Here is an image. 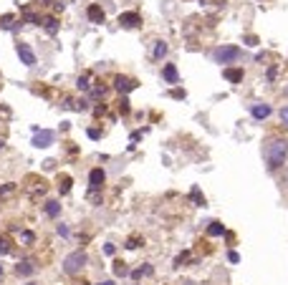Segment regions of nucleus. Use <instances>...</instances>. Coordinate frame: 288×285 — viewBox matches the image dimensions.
Listing matches in <instances>:
<instances>
[{
  "mask_svg": "<svg viewBox=\"0 0 288 285\" xmlns=\"http://www.w3.org/2000/svg\"><path fill=\"white\" fill-rule=\"evenodd\" d=\"M263 157H266V164L270 172L281 169L286 164V157H288V139L283 137H270L263 146Z\"/></svg>",
  "mask_w": 288,
  "mask_h": 285,
  "instance_id": "1",
  "label": "nucleus"
},
{
  "mask_svg": "<svg viewBox=\"0 0 288 285\" xmlns=\"http://www.w3.org/2000/svg\"><path fill=\"white\" fill-rule=\"evenodd\" d=\"M89 258H86V252L84 250H76L71 255H66V260H64V273L66 275H76V273H81V270L86 267Z\"/></svg>",
  "mask_w": 288,
  "mask_h": 285,
  "instance_id": "2",
  "label": "nucleus"
},
{
  "mask_svg": "<svg viewBox=\"0 0 288 285\" xmlns=\"http://www.w3.org/2000/svg\"><path fill=\"white\" fill-rule=\"evenodd\" d=\"M212 58H215L218 63H233L240 58V48L238 46H220L212 51Z\"/></svg>",
  "mask_w": 288,
  "mask_h": 285,
  "instance_id": "3",
  "label": "nucleus"
},
{
  "mask_svg": "<svg viewBox=\"0 0 288 285\" xmlns=\"http://www.w3.org/2000/svg\"><path fill=\"white\" fill-rule=\"evenodd\" d=\"M53 139H56V134L51 129H41V131H36V137H33V146L45 149V146L53 144Z\"/></svg>",
  "mask_w": 288,
  "mask_h": 285,
  "instance_id": "4",
  "label": "nucleus"
},
{
  "mask_svg": "<svg viewBox=\"0 0 288 285\" xmlns=\"http://www.w3.org/2000/svg\"><path fill=\"white\" fill-rule=\"evenodd\" d=\"M18 56H21V63H25L28 68L36 66V53H33V48H30L28 43H18Z\"/></svg>",
  "mask_w": 288,
  "mask_h": 285,
  "instance_id": "5",
  "label": "nucleus"
},
{
  "mask_svg": "<svg viewBox=\"0 0 288 285\" xmlns=\"http://www.w3.org/2000/svg\"><path fill=\"white\" fill-rule=\"evenodd\" d=\"M114 88L119 94H127V91H134L136 88V81L134 79H127V76H116L114 79Z\"/></svg>",
  "mask_w": 288,
  "mask_h": 285,
  "instance_id": "6",
  "label": "nucleus"
},
{
  "mask_svg": "<svg viewBox=\"0 0 288 285\" xmlns=\"http://www.w3.org/2000/svg\"><path fill=\"white\" fill-rule=\"evenodd\" d=\"M106 182V174H104V169L101 167H96V169H91V174H89V184H91V189H101V184Z\"/></svg>",
  "mask_w": 288,
  "mask_h": 285,
  "instance_id": "7",
  "label": "nucleus"
},
{
  "mask_svg": "<svg viewBox=\"0 0 288 285\" xmlns=\"http://www.w3.org/2000/svg\"><path fill=\"white\" fill-rule=\"evenodd\" d=\"M119 23L124 25V28H136V25L142 23V18H139V13H121Z\"/></svg>",
  "mask_w": 288,
  "mask_h": 285,
  "instance_id": "8",
  "label": "nucleus"
},
{
  "mask_svg": "<svg viewBox=\"0 0 288 285\" xmlns=\"http://www.w3.org/2000/svg\"><path fill=\"white\" fill-rule=\"evenodd\" d=\"M86 16H89V20L91 23H104V10H101V5H89V10H86Z\"/></svg>",
  "mask_w": 288,
  "mask_h": 285,
  "instance_id": "9",
  "label": "nucleus"
},
{
  "mask_svg": "<svg viewBox=\"0 0 288 285\" xmlns=\"http://www.w3.org/2000/svg\"><path fill=\"white\" fill-rule=\"evenodd\" d=\"M15 273L28 278V275H33V273H36V265L30 263V260H23V263H18V265H15Z\"/></svg>",
  "mask_w": 288,
  "mask_h": 285,
  "instance_id": "10",
  "label": "nucleus"
},
{
  "mask_svg": "<svg viewBox=\"0 0 288 285\" xmlns=\"http://www.w3.org/2000/svg\"><path fill=\"white\" fill-rule=\"evenodd\" d=\"M250 114L255 119H268L270 116V106H268V103H255V106L250 109Z\"/></svg>",
  "mask_w": 288,
  "mask_h": 285,
  "instance_id": "11",
  "label": "nucleus"
},
{
  "mask_svg": "<svg viewBox=\"0 0 288 285\" xmlns=\"http://www.w3.org/2000/svg\"><path fill=\"white\" fill-rule=\"evenodd\" d=\"M162 79H164L167 83H177V79H179V76H177V68H175L172 63H167L164 71H162Z\"/></svg>",
  "mask_w": 288,
  "mask_h": 285,
  "instance_id": "12",
  "label": "nucleus"
},
{
  "mask_svg": "<svg viewBox=\"0 0 288 285\" xmlns=\"http://www.w3.org/2000/svg\"><path fill=\"white\" fill-rule=\"evenodd\" d=\"M222 76L230 81V83H240V81H243V71H240V68H225Z\"/></svg>",
  "mask_w": 288,
  "mask_h": 285,
  "instance_id": "13",
  "label": "nucleus"
},
{
  "mask_svg": "<svg viewBox=\"0 0 288 285\" xmlns=\"http://www.w3.org/2000/svg\"><path fill=\"white\" fill-rule=\"evenodd\" d=\"M45 215H48V217H58L61 215V204L56 200H48V202H45Z\"/></svg>",
  "mask_w": 288,
  "mask_h": 285,
  "instance_id": "14",
  "label": "nucleus"
},
{
  "mask_svg": "<svg viewBox=\"0 0 288 285\" xmlns=\"http://www.w3.org/2000/svg\"><path fill=\"white\" fill-rule=\"evenodd\" d=\"M58 189H61V194H68V192H71V177H61Z\"/></svg>",
  "mask_w": 288,
  "mask_h": 285,
  "instance_id": "15",
  "label": "nucleus"
},
{
  "mask_svg": "<svg viewBox=\"0 0 288 285\" xmlns=\"http://www.w3.org/2000/svg\"><path fill=\"white\" fill-rule=\"evenodd\" d=\"M222 230H225V227H222V224H220V222H210V227H207V232H210L212 237H218V235H222Z\"/></svg>",
  "mask_w": 288,
  "mask_h": 285,
  "instance_id": "16",
  "label": "nucleus"
},
{
  "mask_svg": "<svg viewBox=\"0 0 288 285\" xmlns=\"http://www.w3.org/2000/svg\"><path fill=\"white\" fill-rule=\"evenodd\" d=\"M164 53H167V43H164V41H157V46H155V58L159 61Z\"/></svg>",
  "mask_w": 288,
  "mask_h": 285,
  "instance_id": "17",
  "label": "nucleus"
},
{
  "mask_svg": "<svg viewBox=\"0 0 288 285\" xmlns=\"http://www.w3.org/2000/svg\"><path fill=\"white\" fill-rule=\"evenodd\" d=\"M43 25H45V31H48V33H56V31H58V23H56V18H45V20H43Z\"/></svg>",
  "mask_w": 288,
  "mask_h": 285,
  "instance_id": "18",
  "label": "nucleus"
},
{
  "mask_svg": "<svg viewBox=\"0 0 288 285\" xmlns=\"http://www.w3.org/2000/svg\"><path fill=\"white\" fill-rule=\"evenodd\" d=\"M8 252H10V240L0 237V255H8Z\"/></svg>",
  "mask_w": 288,
  "mask_h": 285,
  "instance_id": "19",
  "label": "nucleus"
},
{
  "mask_svg": "<svg viewBox=\"0 0 288 285\" xmlns=\"http://www.w3.org/2000/svg\"><path fill=\"white\" fill-rule=\"evenodd\" d=\"M114 273H116V275H127V267H124V263H116V265H114Z\"/></svg>",
  "mask_w": 288,
  "mask_h": 285,
  "instance_id": "20",
  "label": "nucleus"
},
{
  "mask_svg": "<svg viewBox=\"0 0 288 285\" xmlns=\"http://www.w3.org/2000/svg\"><path fill=\"white\" fill-rule=\"evenodd\" d=\"M119 111H121V114H129V101H127V99H121V103H119Z\"/></svg>",
  "mask_w": 288,
  "mask_h": 285,
  "instance_id": "21",
  "label": "nucleus"
},
{
  "mask_svg": "<svg viewBox=\"0 0 288 285\" xmlns=\"http://www.w3.org/2000/svg\"><path fill=\"white\" fill-rule=\"evenodd\" d=\"M21 240H23L25 245H30V243H33V232H23V235H21Z\"/></svg>",
  "mask_w": 288,
  "mask_h": 285,
  "instance_id": "22",
  "label": "nucleus"
},
{
  "mask_svg": "<svg viewBox=\"0 0 288 285\" xmlns=\"http://www.w3.org/2000/svg\"><path fill=\"white\" fill-rule=\"evenodd\" d=\"M76 86H79L81 91H89V81L86 79H79V81H76Z\"/></svg>",
  "mask_w": 288,
  "mask_h": 285,
  "instance_id": "23",
  "label": "nucleus"
},
{
  "mask_svg": "<svg viewBox=\"0 0 288 285\" xmlns=\"http://www.w3.org/2000/svg\"><path fill=\"white\" fill-rule=\"evenodd\" d=\"M281 122L288 126V106H286V109H281Z\"/></svg>",
  "mask_w": 288,
  "mask_h": 285,
  "instance_id": "24",
  "label": "nucleus"
},
{
  "mask_svg": "<svg viewBox=\"0 0 288 285\" xmlns=\"http://www.w3.org/2000/svg\"><path fill=\"white\" fill-rule=\"evenodd\" d=\"M58 235H64V237L68 235V227H66V224H58Z\"/></svg>",
  "mask_w": 288,
  "mask_h": 285,
  "instance_id": "25",
  "label": "nucleus"
},
{
  "mask_svg": "<svg viewBox=\"0 0 288 285\" xmlns=\"http://www.w3.org/2000/svg\"><path fill=\"white\" fill-rule=\"evenodd\" d=\"M13 189H15V187H13V184H5V187H3V189H0V194H10V192H13Z\"/></svg>",
  "mask_w": 288,
  "mask_h": 285,
  "instance_id": "26",
  "label": "nucleus"
},
{
  "mask_svg": "<svg viewBox=\"0 0 288 285\" xmlns=\"http://www.w3.org/2000/svg\"><path fill=\"white\" fill-rule=\"evenodd\" d=\"M227 258H230V263H238V260H240V255H238V252H230Z\"/></svg>",
  "mask_w": 288,
  "mask_h": 285,
  "instance_id": "27",
  "label": "nucleus"
},
{
  "mask_svg": "<svg viewBox=\"0 0 288 285\" xmlns=\"http://www.w3.org/2000/svg\"><path fill=\"white\" fill-rule=\"evenodd\" d=\"M127 247H129V250H134V247H136V237H132V240H129V243H127Z\"/></svg>",
  "mask_w": 288,
  "mask_h": 285,
  "instance_id": "28",
  "label": "nucleus"
},
{
  "mask_svg": "<svg viewBox=\"0 0 288 285\" xmlns=\"http://www.w3.org/2000/svg\"><path fill=\"white\" fill-rule=\"evenodd\" d=\"M283 182H286V187H288V169L283 172Z\"/></svg>",
  "mask_w": 288,
  "mask_h": 285,
  "instance_id": "29",
  "label": "nucleus"
},
{
  "mask_svg": "<svg viewBox=\"0 0 288 285\" xmlns=\"http://www.w3.org/2000/svg\"><path fill=\"white\" fill-rule=\"evenodd\" d=\"M99 285H114L111 280H104V283H99Z\"/></svg>",
  "mask_w": 288,
  "mask_h": 285,
  "instance_id": "30",
  "label": "nucleus"
},
{
  "mask_svg": "<svg viewBox=\"0 0 288 285\" xmlns=\"http://www.w3.org/2000/svg\"><path fill=\"white\" fill-rule=\"evenodd\" d=\"M0 278H3V265H0Z\"/></svg>",
  "mask_w": 288,
  "mask_h": 285,
  "instance_id": "31",
  "label": "nucleus"
},
{
  "mask_svg": "<svg viewBox=\"0 0 288 285\" xmlns=\"http://www.w3.org/2000/svg\"><path fill=\"white\" fill-rule=\"evenodd\" d=\"M286 96H288V86H286Z\"/></svg>",
  "mask_w": 288,
  "mask_h": 285,
  "instance_id": "32",
  "label": "nucleus"
},
{
  "mask_svg": "<svg viewBox=\"0 0 288 285\" xmlns=\"http://www.w3.org/2000/svg\"><path fill=\"white\" fill-rule=\"evenodd\" d=\"M28 285H36V283H28Z\"/></svg>",
  "mask_w": 288,
  "mask_h": 285,
  "instance_id": "33",
  "label": "nucleus"
}]
</instances>
